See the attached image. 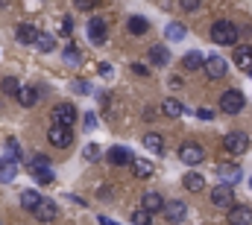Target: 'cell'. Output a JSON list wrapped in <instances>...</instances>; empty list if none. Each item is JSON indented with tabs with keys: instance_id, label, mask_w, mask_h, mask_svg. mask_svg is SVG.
<instances>
[{
	"instance_id": "25",
	"label": "cell",
	"mask_w": 252,
	"mask_h": 225,
	"mask_svg": "<svg viewBox=\"0 0 252 225\" xmlns=\"http://www.w3.org/2000/svg\"><path fill=\"white\" fill-rule=\"evenodd\" d=\"M132 172H135V178H150V175L156 172V167H153L150 161H144V158H135V161H132Z\"/></svg>"
},
{
	"instance_id": "16",
	"label": "cell",
	"mask_w": 252,
	"mask_h": 225,
	"mask_svg": "<svg viewBox=\"0 0 252 225\" xmlns=\"http://www.w3.org/2000/svg\"><path fill=\"white\" fill-rule=\"evenodd\" d=\"M147 56H150V64H153V67H164V64L170 61V53H167V47H164V44L150 47V50H147Z\"/></svg>"
},
{
	"instance_id": "5",
	"label": "cell",
	"mask_w": 252,
	"mask_h": 225,
	"mask_svg": "<svg viewBox=\"0 0 252 225\" xmlns=\"http://www.w3.org/2000/svg\"><path fill=\"white\" fill-rule=\"evenodd\" d=\"M211 205L229 211V208L235 205V190H232V184H217V187L211 190Z\"/></svg>"
},
{
	"instance_id": "9",
	"label": "cell",
	"mask_w": 252,
	"mask_h": 225,
	"mask_svg": "<svg viewBox=\"0 0 252 225\" xmlns=\"http://www.w3.org/2000/svg\"><path fill=\"white\" fill-rule=\"evenodd\" d=\"M106 161H109L112 167H132L135 155L129 152V146H112V149L106 152Z\"/></svg>"
},
{
	"instance_id": "44",
	"label": "cell",
	"mask_w": 252,
	"mask_h": 225,
	"mask_svg": "<svg viewBox=\"0 0 252 225\" xmlns=\"http://www.w3.org/2000/svg\"><path fill=\"white\" fill-rule=\"evenodd\" d=\"M196 117H202V120H211V117H214V112H208V109H199V112H196Z\"/></svg>"
},
{
	"instance_id": "36",
	"label": "cell",
	"mask_w": 252,
	"mask_h": 225,
	"mask_svg": "<svg viewBox=\"0 0 252 225\" xmlns=\"http://www.w3.org/2000/svg\"><path fill=\"white\" fill-rule=\"evenodd\" d=\"M30 167H50V158L41 155V152H35V155L30 158Z\"/></svg>"
},
{
	"instance_id": "6",
	"label": "cell",
	"mask_w": 252,
	"mask_h": 225,
	"mask_svg": "<svg viewBox=\"0 0 252 225\" xmlns=\"http://www.w3.org/2000/svg\"><path fill=\"white\" fill-rule=\"evenodd\" d=\"M214 172H217V178H220L223 184H232V187H235V184L244 178V169L238 167V164H229V161H220Z\"/></svg>"
},
{
	"instance_id": "18",
	"label": "cell",
	"mask_w": 252,
	"mask_h": 225,
	"mask_svg": "<svg viewBox=\"0 0 252 225\" xmlns=\"http://www.w3.org/2000/svg\"><path fill=\"white\" fill-rule=\"evenodd\" d=\"M235 64H238L241 70L252 73V47H238V50H235Z\"/></svg>"
},
{
	"instance_id": "14",
	"label": "cell",
	"mask_w": 252,
	"mask_h": 225,
	"mask_svg": "<svg viewBox=\"0 0 252 225\" xmlns=\"http://www.w3.org/2000/svg\"><path fill=\"white\" fill-rule=\"evenodd\" d=\"M205 73H208V79H223L226 76V58L220 56V53L208 56L205 58Z\"/></svg>"
},
{
	"instance_id": "7",
	"label": "cell",
	"mask_w": 252,
	"mask_h": 225,
	"mask_svg": "<svg viewBox=\"0 0 252 225\" xmlns=\"http://www.w3.org/2000/svg\"><path fill=\"white\" fill-rule=\"evenodd\" d=\"M179 158H182V164H188V167H196V164L205 158V149H202L199 143L188 141V143H182V146H179Z\"/></svg>"
},
{
	"instance_id": "22",
	"label": "cell",
	"mask_w": 252,
	"mask_h": 225,
	"mask_svg": "<svg viewBox=\"0 0 252 225\" xmlns=\"http://www.w3.org/2000/svg\"><path fill=\"white\" fill-rule=\"evenodd\" d=\"M18 103H21L24 109H32V106L38 103V91H35V88H24V85H21V91H18Z\"/></svg>"
},
{
	"instance_id": "15",
	"label": "cell",
	"mask_w": 252,
	"mask_h": 225,
	"mask_svg": "<svg viewBox=\"0 0 252 225\" xmlns=\"http://www.w3.org/2000/svg\"><path fill=\"white\" fill-rule=\"evenodd\" d=\"M141 208H147L150 214H158V211H164V199H161V193H156V190H147V193L141 196Z\"/></svg>"
},
{
	"instance_id": "34",
	"label": "cell",
	"mask_w": 252,
	"mask_h": 225,
	"mask_svg": "<svg viewBox=\"0 0 252 225\" xmlns=\"http://www.w3.org/2000/svg\"><path fill=\"white\" fill-rule=\"evenodd\" d=\"M6 158H9V161H21V143H18L15 138L6 141Z\"/></svg>"
},
{
	"instance_id": "10",
	"label": "cell",
	"mask_w": 252,
	"mask_h": 225,
	"mask_svg": "<svg viewBox=\"0 0 252 225\" xmlns=\"http://www.w3.org/2000/svg\"><path fill=\"white\" fill-rule=\"evenodd\" d=\"M106 38H109V27H106V21H103V18H91V21H88V41L100 47Z\"/></svg>"
},
{
	"instance_id": "46",
	"label": "cell",
	"mask_w": 252,
	"mask_h": 225,
	"mask_svg": "<svg viewBox=\"0 0 252 225\" xmlns=\"http://www.w3.org/2000/svg\"><path fill=\"white\" fill-rule=\"evenodd\" d=\"M97 220H100V225H121V223H115L112 217H97Z\"/></svg>"
},
{
	"instance_id": "26",
	"label": "cell",
	"mask_w": 252,
	"mask_h": 225,
	"mask_svg": "<svg viewBox=\"0 0 252 225\" xmlns=\"http://www.w3.org/2000/svg\"><path fill=\"white\" fill-rule=\"evenodd\" d=\"M35 47H38V53H53V50H56V38H53L50 32H38Z\"/></svg>"
},
{
	"instance_id": "37",
	"label": "cell",
	"mask_w": 252,
	"mask_h": 225,
	"mask_svg": "<svg viewBox=\"0 0 252 225\" xmlns=\"http://www.w3.org/2000/svg\"><path fill=\"white\" fill-rule=\"evenodd\" d=\"M59 35H62V38H70V35H73V21H70V15L62 21V29H59Z\"/></svg>"
},
{
	"instance_id": "40",
	"label": "cell",
	"mask_w": 252,
	"mask_h": 225,
	"mask_svg": "<svg viewBox=\"0 0 252 225\" xmlns=\"http://www.w3.org/2000/svg\"><path fill=\"white\" fill-rule=\"evenodd\" d=\"M73 6H76V9H82V12H91V9L97 6V0H73Z\"/></svg>"
},
{
	"instance_id": "2",
	"label": "cell",
	"mask_w": 252,
	"mask_h": 225,
	"mask_svg": "<svg viewBox=\"0 0 252 225\" xmlns=\"http://www.w3.org/2000/svg\"><path fill=\"white\" fill-rule=\"evenodd\" d=\"M47 141H50V146L67 149V146L73 143V129H70V126H59V123H53V126L47 129Z\"/></svg>"
},
{
	"instance_id": "29",
	"label": "cell",
	"mask_w": 252,
	"mask_h": 225,
	"mask_svg": "<svg viewBox=\"0 0 252 225\" xmlns=\"http://www.w3.org/2000/svg\"><path fill=\"white\" fill-rule=\"evenodd\" d=\"M30 172H32V178H35L38 184H50V181L56 178V172L50 167H30Z\"/></svg>"
},
{
	"instance_id": "23",
	"label": "cell",
	"mask_w": 252,
	"mask_h": 225,
	"mask_svg": "<svg viewBox=\"0 0 252 225\" xmlns=\"http://www.w3.org/2000/svg\"><path fill=\"white\" fill-rule=\"evenodd\" d=\"M182 184H185V190H190V193H199V190H205V178H202L199 172H188V175L182 178Z\"/></svg>"
},
{
	"instance_id": "1",
	"label": "cell",
	"mask_w": 252,
	"mask_h": 225,
	"mask_svg": "<svg viewBox=\"0 0 252 225\" xmlns=\"http://www.w3.org/2000/svg\"><path fill=\"white\" fill-rule=\"evenodd\" d=\"M238 38H241V29L232 21H217L211 27V41L220 47H232V44H238Z\"/></svg>"
},
{
	"instance_id": "47",
	"label": "cell",
	"mask_w": 252,
	"mask_h": 225,
	"mask_svg": "<svg viewBox=\"0 0 252 225\" xmlns=\"http://www.w3.org/2000/svg\"><path fill=\"white\" fill-rule=\"evenodd\" d=\"M9 6V0H0V9H6Z\"/></svg>"
},
{
	"instance_id": "21",
	"label": "cell",
	"mask_w": 252,
	"mask_h": 225,
	"mask_svg": "<svg viewBox=\"0 0 252 225\" xmlns=\"http://www.w3.org/2000/svg\"><path fill=\"white\" fill-rule=\"evenodd\" d=\"M185 35H188L185 24H176V21H173V24H167V27H164V38H167V41H182Z\"/></svg>"
},
{
	"instance_id": "4",
	"label": "cell",
	"mask_w": 252,
	"mask_h": 225,
	"mask_svg": "<svg viewBox=\"0 0 252 225\" xmlns=\"http://www.w3.org/2000/svg\"><path fill=\"white\" fill-rule=\"evenodd\" d=\"M244 103H247V100H244V94L232 88V91H226V94L220 97V112H223V114H241V112H244Z\"/></svg>"
},
{
	"instance_id": "45",
	"label": "cell",
	"mask_w": 252,
	"mask_h": 225,
	"mask_svg": "<svg viewBox=\"0 0 252 225\" xmlns=\"http://www.w3.org/2000/svg\"><path fill=\"white\" fill-rule=\"evenodd\" d=\"M100 76H112V64H100Z\"/></svg>"
},
{
	"instance_id": "43",
	"label": "cell",
	"mask_w": 252,
	"mask_h": 225,
	"mask_svg": "<svg viewBox=\"0 0 252 225\" xmlns=\"http://www.w3.org/2000/svg\"><path fill=\"white\" fill-rule=\"evenodd\" d=\"M73 91H79V94H88L91 88H88V82H73Z\"/></svg>"
},
{
	"instance_id": "30",
	"label": "cell",
	"mask_w": 252,
	"mask_h": 225,
	"mask_svg": "<svg viewBox=\"0 0 252 225\" xmlns=\"http://www.w3.org/2000/svg\"><path fill=\"white\" fill-rule=\"evenodd\" d=\"M161 112L167 114V117H182V114H185V106H182L179 100H164Z\"/></svg>"
},
{
	"instance_id": "12",
	"label": "cell",
	"mask_w": 252,
	"mask_h": 225,
	"mask_svg": "<svg viewBox=\"0 0 252 225\" xmlns=\"http://www.w3.org/2000/svg\"><path fill=\"white\" fill-rule=\"evenodd\" d=\"M164 214H167V223L170 225H179V223H185V217H188V205L182 199H173V202L164 205Z\"/></svg>"
},
{
	"instance_id": "17",
	"label": "cell",
	"mask_w": 252,
	"mask_h": 225,
	"mask_svg": "<svg viewBox=\"0 0 252 225\" xmlns=\"http://www.w3.org/2000/svg\"><path fill=\"white\" fill-rule=\"evenodd\" d=\"M38 32H41V29H35V27H30V24H18V29H15V38H18L21 44H35Z\"/></svg>"
},
{
	"instance_id": "28",
	"label": "cell",
	"mask_w": 252,
	"mask_h": 225,
	"mask_svg": "<svg viewBox=\"0 0 252 225\" xmlns=\"http://www.w3.org/2000/svg\"><path fill=\"white\" fill-rule=\"evenodd\" d=\"M41 199H44V196H41V193H35V190H24V193H21V205H24L27 211H35Z\"/></svg>"
},
{
	"instance_id": "8",
	"label": "cell",
	"mask_w": 252,
	"mask_h": 225,
	"mask_svg": "<svg viewBox=\"0 0 252 225\" xmlns=\"http://www.w3.org/2000/svg\"><path fill=\"white\" fill-rule=\"evenodd\" d=\"M50 120L59 123V126H73V123H76V109H73V103H59V106H53Z\"/></svg>"
},
{
	"instance_id": "42",
	"label": "cell",
	"mask_w": 252,
	"mask_h": 225,
	"mask_svg": "<svg viewBox=\"0 0 252 225\" xmlns=\"http://www.w3.org/2000/svg\"><path fill=\"white\" fill-rule=\"evenodd\" d=\"M132 73H135V76H150V70H147L144 64H132Z\"/></svg>"
},
{
	"instance_id": "27",
	"label": "cell",
	"mask_w": 252,
	"mask_h": 225,
	"mask_svg": "<svg viewBox=\"0 0 252 225\" xmlns=\"http://www.w3.org/2000/svg\"><path fill=\"white\" fill-rule=\"evenodd\" d=\"M144 146L150 152H164V138L158 132H150V135H144Z\"/></svg>"
},
{
	"instance_id": "24",
	"label": "cell",
	"mask_w": 252,
	"mask_h": 225,
	"mask_svg": "<svg viewBox=\"0 0 252 225\" xmlns=\"http://www.w3.org/2000/svg\"><path fill=\"white\" fill-rule=\"evenodd\" d=\"M18 161H9V158H0V184H9L12 178H15V172H18V167H15Z\"/></svg>"
},
{
	"instance_id": "3",
	"label": "cell",
	"mask_w": 252,
	"mask_h": 225,
	"mask_svg": "<svg viewBox=\"0 0 252 225\" xmlns=\"http://www.w3.org/2000/svg\"><path fill=\"white\" fill-rule=\"evenodd\" d=\"M223 149H226L229 155H244V152L250 149V135H244V132H229V135L223 138Z\"/></svg>"
},
{
	"instance_id": "31",
	"label": "cell",
	"mask_w": 252,
	"mask_h": 225,
	"mask_svg": "<svg viewBox=\"0 0 252 225\" xmlns=\"http://www.w3.org/2000/svg\"><path fill=\"white\" fill-rule=\"evenodd\" d=\"M62 58L67 61V64H73V67H76V64H82V50H79V47H73V44H67V47H64V53H62Z\"/></svg>"
},
{
	"instance_id": "20",
	"label": "cell",
	"mask_w": 252,
	"mask_h": 225,
	"mask_svg": "<svg viewBox=\"0 0 252 225\" xmlns=\"http://www.w3.org/2000/svg\"><path fill=\"white\" fill-rule=\"evenodd\" d=\"M126 29H129V35H144V32L150 29V24H147L141 15H132V18L126 21Z\"/></svg>"
},
{
	"instance_id": "35",
	"label": "cell",
	"mask_w": 252,
	"mask_h": 225,
	"mask_svg": "<svg viewBox=\"0 0 252 225\" xmlns=\"http://www.w3.org/2000/svg\"><path fill=\"white\" fill-rule=\"evenodd\" d=\"M132 225H153V214H150L147 208H138V211L132 214Z\"/></svg>"
},
{
	"instance_id": "38",
	"label": "cell",
	"mask_w": 252,
	"mask_h": 225,
	"mask_svg": "<svg viewBox=\"0 0 252 225\" xmlns=\"http://www.w3.org/2000/svg\"><path fill=\"white\" fill-rule=\"evenodd\" d=\"M82 120H85V123H82V126H85V132H94V129H97V114H85V117H82Z\"/></svg>"
},
{
	"instance_id": "33",
	"label": "cell",
	"mask_w": 252,
	"mask_h": 225,
	"mask_svg": "<svg viewBox=\"0 0 252 225\" xmlns=\"http://www.w3.org/2000/svg\"><path fill=\"white\" fill-rule=\"evenodd\" d=\"M82 155H85V161H100L103 158V146L100 143H85Z\"/></svg>"
},
{
	"instance_id": "11",
	"label": "cell",
	"mask_w": 252,
	"mask_h": 225,
	"mask_svg": "<svg viewBox=\"0 0 252 225\" xmlns=\"http://www.w3.org/2000/svg\"><path fill=\"white\" fill-rule=\"evenodd\" d=\"M32 217H35L38 223H53V220L59 217V205H56L53 199H41L38 208L32 211Z\"/></svg>"
},
{
	"instance_id": "41",
	"label": "cell",
	"mask_w": 252,
	"mask_h": 225,
	"mask_svg": "<svg viewBox=\"0 0 252 225\" xmlns=\"http://www.w3.org/2000/svg\"><path fill=\"white\" fill-rule=\"evenodd\" d=\"M97 196H100L103 202H109V199H112V184H103V187L97 190Z\"/></svg>"
},
{
	"instance_id": "13",
	"label": "cell",
	"mask_w": 252,
	"mask_h": 225,
	"mask_svg": "<svg viewBox=\"0 0 252 225\" xmlns=\"http://www.w3.org/2000/svg\"><path fill=\"white\" fill-rule=\"evenodd\" d=\"M226 220H229V225H252V208L250 205H232Z\"/></svg>"
},
{
	"instance_id": "19",
	"label": "cell",
	"mask_w": 252,
	"mask_h": 225,
	"mask_svg": "<svg viewBox=\"0 0 252 225\" xmlns=\"http://www.w3.org/2000/svg\"><path fill=\"white\" fill-rule=\"evenodd\" d=\"M182 64H185V70H199V67H205V56L199 50H190L182 56Z\"/></svg>"
},
{
	"instance_id": "32",
	"label": "cell",
	"mask_w": 252,
	"mask_h": 225,
	"mask_svg": "<svg viewBox=\"0 0 252 225\" xmlns=\"http://www.w3.org/2000/svg\"><path fill=\"white\" fill-rule=\"evenodd\" d=\"M0 91H3V94H9V97H18V91H21V82H18L15 76H6V79L0 82Z\"/></svg>"
},
{
	"instance_id": "39",
	"label": "cell",
	"mask_w": 252,
	"mask_h": 225,
	"mask_svg": "<svg viewBox=\"0 0 252 225\" xmlns=\"http://www.w3.org/2000/svg\"><path fill=\"white\" fill-rule=\"evenodd\" d=\"M179 6H182L185 12H196V9L202 6V0H179Z\"/></svg>"
},
{
	"instance_id": "48",
	"label": "cell",
	"mask_w": 252,
	"mask_h": 225,
	"mask_svg": "<svg viewBox=\"0 0 252 225\" xmlns=\"http://www.w3.org/2000/svg\"><path fill=\"white\" fill-rule=\"evenodd\" d=\"M250 187H252V178H250Z\"/></svg>"
}]
</instances>
